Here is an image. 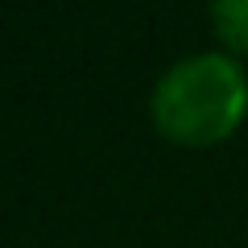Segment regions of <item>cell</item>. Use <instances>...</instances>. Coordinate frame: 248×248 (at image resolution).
<instances>
[{
	"instance_id": "obj_1",
	"label": "cell",
	"mask_w": 248,
	"mask_h": 248,
	"mask_svg": "<svg viewBox=\"0 0 248 248\" xmlns=\"http://www.w3.org/2000/svg\"><path fill=\"white\" fill-rule=\"evenodd\" d=\"M149 116L174 145H219L248 116V75L228 50L186 54L153 83Z\"/></svg>"
},
{
	"instance_id": "obj_2",
	"label": "cell",
	"mask_w": 248,
	"mask_h": 248,
	"mask_svg": "<svg viewBox=\"0 0 248 248\" xmlns=\"http://www.w3.org/2000/svg\"><path fill=\"white\" fill-rule=\"evenodd\" d=\"M215 37L228 46V54H248V0H215L211 4Z\"/></svg>"
}]
</instances>
